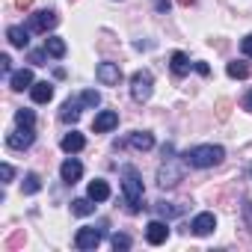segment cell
I'll return each mask as SVG.
<instances>
[{"label": "cell", "mask_w": 252, "mask_h": 252, "mask_svg": "<svg viewBox=\"0 0 252 252\" xmlns=\"http://www.w3.org/2000/svg\"><path fill=\"white\" fill-rule=\"evenodd\" d=\"M222 158H225L222 146H196L184 155V163H190L196 169H211V166L222 163Z\"/></svg>", "instance_id": "cell-2"}, {"label": "cell", "mask_w": 252, "mask_h": 252, "mask_svg": "<svg viewBox=\"0 0 252 252\" xmlns=\"http://www.w3.org/2000/svg\"><path fill=\"white\" fill-rule=\"evenodd\" d=\"M80 104H83V107H98V104H101V95H98L95 89H86V92L80 95Z\"/></svg>", "instance_id": "cell-27"}, {"label": "cell", "mask_w": 252, "mask_h": 252, "mask_svg": "<svg viewBox=\"0 0 252 252\" xmlns=\"http://www.w3.org/2000/svg\"><path fill=\"white\" fill-rule=\"evenodd\" d=\"M217 228V217L214 214H199L193 222H190V231L196 234V237H205V234H211Z\"/></svg>", "instance_id": "cell-12"}, {"label": "cell", "mask_w": 252, "mask_h": 252, "mask_svg": "<svg viewBox=\"0 0 252 252\" xmlns=\"http://www.w3.org/2000/svg\"><path fill=\"white\" fill-rule=\"evenodd\" d=\"M33 140H36L33 128H18V131H12V134L6 137V146H9V149H15V152H24V149H30V146H33Z\"/></svg>", "instance_id": "cell-7"}, {"label": "cell", "mask_w": 252, "mask_h": 252, "mask_svg": "<svg viewBox=\"0 0 252 252\" xmlns=\"http://www.w3.org/2000/svg\"><path fill=\"white\" fill-rule=\"evenodd\" d=\"M9 86H12L15 92H24V89H30V86H33V71H30V68H21V71L9 74Z\"/></svg>", "instance_id": "cell-14"}, {"label": "cell", "mask_w": 252, "mask_h": 252, "mask_svg": "<svg viewBox=\"0 0 252 252\" xmlns=\"http://www.w3.org/2000/svg\"><path fill=\"white\" fill-rule=\"evenodd\" d=\"M101 237H104L101 228L83 225V228H77V234H74V246H77V249H95V246L101 243Z\"/></svg>", "instance_id": "cell-5"}, {"label": "cell", "mask_w": 252, "mask_h": 252, "mask_svg": "<svg viewBox=\"0 0 252 252\" xmlns=\"http://www.w3.org/2000/svg\"><path fill=\"white\" fill-rule=\"evenodd\" d=\"M196 71H199V74H211V68H208V63H196Z\"/></svg>", "instance_id": "cell-34"}, {"label": "cell", "mask_w": 252, "mask_h": 252, "mask_svg": "<svg viewBox=\"0 0 252 252\" xmlns=\"http://www.w3.org/2000/svg\"><path fill=\"white\" fill-rule=\"evenodd\" d=\"M30 98H33L36 104H48V101L54 98V86H51L48 80H39V83L30 86Z\"/></svg>", "instance_id": "cell-13"}, {"label": "cell", "mask_w": 252, "mask_h": 252, "mask_svg": "<svg viewBox=\"0 0 252 252\" xmlns=\"http://www.w3.org/2000/svg\"><path fill=\"white\" fill-rule=\"evenodd\" d=\"M243 110H249V113H252V89H249V92H246V98H243Z\"/></svg>", "instance_id": "cell-32"}, {"label": "cell", "mask_w": 252, "mask_h": 252, "mask_svg": "<svg viewBox=\"0 0 252 252\" xmlns=\"http://www.w3.org/2000/svg\"><path fill=\"white\" fill-rule=\"evenodd\" d=\"M45 51L51 54V57H65V42L63 39H57V36H51V39H45Z\"/></svg>", "instance_id": "cell-22"}, {"label": "cell", "mask_w": 252, "mask_h": 252, "mask_svg": "<svg viewBox=\"0 0 252 252\" xmlns=\"http://www.w3.org/2000/svg\"><path fill=\"white\" fill-rule=\"evenodd\" d=\"M71 214H74V217H89V214H95L92 199H74V202H71Z\"/></svg>", "instance_id": "cell-21"}, {"label": "cell", "mask_w": 252, "mask_h": 252, "mask_svg": "<svg viewBox=\"0 0 252 252\" xmlns=\"http://www.w3.org/2000/svg\"><path fill=\"white\" fill-rule=\"evenodd\" d=\"M80 107H83V104H80V98H77V101H65V104H63V110H60V119H63L65 125H74V122L80 119Z\"/></svg>", "instance_id": "cell-15"}, {"label": "cell", "mask_w": 252, "mask_h": 252, "mask_svg": "<svg viewBox=\"0 0 252 252\" xmlns=\"http://www.w3.org/2000/svg\"><path fill=\"white\" fill-rule=\"evenodd\" d=\"M54 27H57V15L48 12V9L30 15V21H27V30H30V33H48V30H54Z\"/></svg>", "instance_id": "cell-6"}, {"label": "cell", "mask_w": 252, "mask_h": 252, "mask_svg": "<svg viewBox=\"0 0 252 252\" xmlns=\"http://www.w3.org/2000/svg\"><path fill=\"white\" fill-rule=\"evenodd\" d=\"M225 71H228V77L243 80V77L249 74V65H246V63H228V68H225Z\"/></svg>", "instance_id": "cell-25"}, {"label": "cell", "mask_w": 252, "mask_h": 252, "mask_svg": "<svg viewBox=\"0 0 252 252\" xmlns=\"http://www.w3.org/2000/svg\"><path fill=\"white\" fill-rule=\"evenodd\" d=\"M89 199H92V202H107V199H110V184L101 181V178H95V181L89 184Z\"/></svg>", "instance_id": "cell-19"}, {"label": "cell", "mask_w": 252, "mask_h": 252, "mask_svg": "<svg viewBox=\"0 0 252 252\" xmlns=\"http://www.w3.org/2000/svg\"><path fill=\"white\" fill-rule=\"evenodd\" d=\"M166 237H169V225H166V222H160V220H152V222L146 225V240H149L152 246H160V243H166Z\"/></svg>", "instance_id": "cell-10"}, {"label": "cell", "mask_w": 252, "mask_h": 252, "mask_svg": "<svg viewBox=\"0 0 252 252\" xmlns=\"http://www.w3.org/2000/svg\"><path fill=\"white\" fill-rule=\"evenodd\" d=\"M0 175H3V181H12V175H15V169H12L9 163H3V166H0Z\"/></svg>", "instance_id": "cell-31"}, {"label": "cell", "mask_w": 252, "mask_h": 252, "mask_svg": "<svg viewBox=\"0 0 252 252\" xmlns=\"http://www.w3.org/2000/svg\"><path fill=\"white\" fill-rule=\"evenodd\" d=\"M240 51H243V57H252V33L240 42Z\"/></svg>", "instance_id": "cell-30"}, {"label": "cell", "mask_w": 252, "mask_h": 252, "mask_svg": "<svg viewBox=\"0 0 252 252\" xmlns=\"http://www.w3.org/2000/svg\"><path fill=\"white\" fill-rule=\"evenodd\" d=\"M152 86H155L152 71L140 68V71H134V74H131V95H134L137 101H149V98H152Z\"/></svg>", "instance_id": "cell-3"}, {"label": "cell", "mask_w": 252, "mask_h": 252, "mask_svg": "<svg viewBox=\"0 0 252 252\" xmlns=\"http://www.w3.org/2000/svg\"><path fill=\"white\" fill-rule=\"evenodd\" d=\"M119 125V113L116 110H101L98 116H95V122H92V131L95 134H107V131H113Z\"/></svg>", "instance_id": "cell-8"}, {"label": "cell", "mask_w": 252, "mask_h": 252, "mask_svg": "<svg viewBox=\"0 0 252 252\" xmlns=\"http://www.w3.org/2000/svg\"><path fill=\"white\" fill-rule=\"evenodd\" d=\"M158 214L169 220V217H181V214H184V208H181V205H166V202H158Z\"/></svg>", "instance_id": "cell-24"}, {"label": "cell", "mask_w": 252, "mask_h": 252, "mask_svg": "<svg viewBox=\"0 0 252 252\" xmlns=\"http://www.w3.org/2000/svg\"><path fill=\"white\" fill-rule=\"evenodd\" d=\"M60 146H63V152H65V155H74V152H80V149L86 146V140H83V134L71 131V134H65V137H63V143H60Z\"/></svg>", "instance_id": "cell-16"}, {"label": "cell", "mask_w": 252, "mask_h": 252, "mask_svg": "<svg viewBox=\"0 0 252 252\" xmlns=\"http://www.w3.org/2000/svg\"><path fill=\"white\" fill-rule=\"evenodd\" d=\"M137 152H149V149H155V137L149 134V131H137V134H131V140H128Z\"/></svg>", "instance_id": "cell-18"}, {"label": "cell", "mask_w": 252, "mask_h": 252, "mask_svg": "<svg viewBox=\"0 0 252 252\" xmlns=\"http://www.w3.org/2000/svg\"><path fill=\"white\" fill-rule=\"evenodd\" d=\"M80 175H83V163H80L77 158H68V160H63V166H60V178H63L65 184H74V181H80Z\"/></svg>", "instance_id": "cell-11"}, {"label": "cell", "mask_w": 252, "mask_h": 252, "mask_svg": "<svg viewBox=\"0 0 252 252\" xmlns=\"http://www.w3.org/2000/svg\"><path fill=\"white\" fill-rule=\"evenodd\" d=\"M95 74H98V80H101L104 86H119V80H122V68H119L116 63H101V65L95 68Z\"/></svg>", "instance_id": "cell-9"}, {"label": "cell", "mask_w": 252, "mask_h": 252, "mask_svg": "<svg viewBox=\"0 0 252 252\" xmlns=\"http://www.w3.org/2000/svg\"><path fill=\"white\" fill-rule=\"evenodd\" d=\"M45 54H48V51H33V54H30V63H33V65H45Z\"/></svg>", "instance_id": "cell-29"}, {"label": "cell", "mask_w": 252, "mask_h": 252, "mask_svg": "<svg viewBox=\"0 0 252 252\" xmlns=\"http://www.w3.org/2000/svg\"><path fill=\"white\" fill-rule=\"evenodd\" d=\"M181 178H184V166H181L175 158H166V163L158 169V184H160L163 190H169V187H175Z\"/></svg>", "instance_id": "cell-4"}, {"label": "cell", "mask_w": 252, "mask_h": 252, "mask_svg": "<svg viewBox=\"0 0 252 252\" xmlns=\"http://www.w3.org/2000/svg\"><path fill=\"white\" fill-rule=\"evenodd\" d=\"M122 190H125V205H128V211L137 214L146 190H143V178H140V172L134 166H125L122 169Z\"/></svg>", "instance_id": "cell-1"}, {"label": "cell", "mask_w": 252, "mask_h": 252, "mask_svg": "<svg viewBox=\"0 0 252 252\" xmlns=\"http://www.w3.org/2000/svg\"><path fill=\"white\" fill-rule=\"evenodd\" d=\"M187 71H190V60H187V54L175 51V54H172V74H175V77H184Z\"/></svg>", "instance_id": "cell-20"}, {"label": "cell", "mask_w": 252, "mask_h": 252, "mask_svg": "<svg viewBox=\"0 0 252 252\" xmlns=\"http://www.w3.org/2000/svg\"><path fill=\"white\" fill-rule=\"evenodd\" d=\"M178 3H181V6H190V3H193V0H178Z\"/></svg>", "instance_id": "cell-36"}, {"label": "cell", "mask_w": 252, "mask_h": 252, "mask_svg": "<svg viewBox=\"0 0 252 252\" xmlns=\"http://www.w3.org/2000/svg\"><path fill=\"white\" fill-rule=\"evenodd\" d=\"M21 190H24L27 196H33V193H39V190H42V178H39L36 172H30V175L24 178V184H21Z\"/></svg>", "instance_id": "cell-23"}, {"label": "cell", "mask_w": 252, "mask_h": 252, "mask_svg": "<svg viewBox=\"0 0 252 252\" xmlns=\"http://www.w3.org/2000/svg\"><path fill=\"white\" fill-rule=\"evenodd\" d=\"M113 249H131V237L128 234H113Z\"/></svg>", "instance_id": "cell-28"}, {"label": "cell", "mask_w": 252, "mask_h": 252, "mask_svg": "<svg viewBox=\"0 0 252 252\" xmlns=\"http://www.w3.org/2000/svg\"><path fill=\"white\" fill-rule=\"evenodd\" d=\"M9 65H12V60L3 54V57H0V68H3V71H9Z\"/></svg>", "instance_id": "cell-33"}, {"label": "cell", "mask_w": 252, "mask_h": 252, "mask_svg": "<svg viewBox=\"0 0 252 252\" xmlns=\"http://www.w3.org/2000/svg\"><path fill=\"white\" fill-rule=\"evenodd\" d=\"M15 122L21 125V128H33V122H36V116H33V110H24V107H21V110L15 113Z\"/></svg>", "instance_id": "cell-26"}, {"label": "cell", "mask_w": 252, "mask_h": 252, "mask_svg": "<svg viewBox=\"0 0 252 252\" xmlns=\"http://www.w3.org/2000/svg\"><path fill=\"white\" fill-rule=\"evenodd\" d=\"M6 39H9L12 48H27V42H30V30H24V27H9V30H6Z\"/></svg>", "instance_id": "cell-17"}, {"label": "cell", "mask_w": 252, "mask_h": 252, "mask_svg": "<svg viewBox=\"0 0 252 252\" xmlns=\"http://www.w3.org/2000/svg\"><path fill=\"white\" fill-rule=\"evenodd\" d=\"M15 3H18V6H30V3H33V0H15Z\"/></svg>", "instance_id": "cell-35"}]
</instances>
